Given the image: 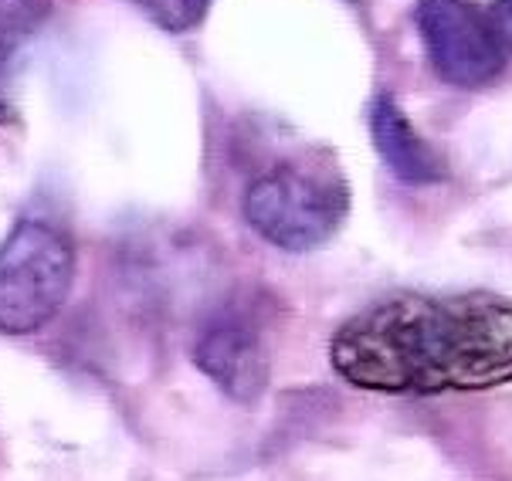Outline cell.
<instances>
[{
  "label": "cell",
  "instance_id": "7a4b0ae2",
  "mask_svg": "<svg viewBox=\"0 0 512 481\" xmlns=\"http://www.w3.org/2000/svg\"><path fill=\"white\" fill-rule=\"evenodd\" d=\"M350 214V187L329 156L279 160L245 190V221L282 251H316L340 234Z\"/></svg>",
  "mask_w": 512,
  "mask_h": 481
},
{
  "label": "cell",
  "instance_id": "8992f818",
  "mask_svg": "<svg viewBox=\"0 0 512 481\" xmlns=\"http://www.w3.org/2000/svg\"><path fill=\"white\" fill-rule=\"evenodd\" d=\"M370 139L377 146L380 160L397 180L407 187H435V183L448 180V166L438 156L435 146L424 139L407 112L397 106L394 95L380 92L370 99L367 109Z\"/></svg>",
  "mask_w": 512,
  "mask_h": 481
},
{
  "label": "cell",
  "instance_id": "9c48e42d",
  "mask_svg": "<svg viewBox=\"0 0 512 481\" xmlns=\"http://www.w3.org/2000/svg\"><path fill=\"white\" fill-rule=\"evenodd\" d=\"M485 17H489V24H492V31H496L502 51H509V55H512V0H496Z\"/></svg>",
  "mask_w": 512,
  "mask_h": 481
},
{
  "label": "cell",
  "instance_id": "6da1fadb",
  "mask_svg": "<svg viewBox=\"0 0 512 481\" xmlns=\"http://www.w3.org/2000/svg\"><path fill=\"white\" fill-rule=\"evenodd\" d=\"M329 363L350 387L397 397L512 383V299L496 292H397L333 332Z\"/></svg>",
  "mask_w": 512,
  "mask_h": 481
},
{
  "label": "cell",
  "instance_id": "5b68a950",
  "mask_svg": "<svg viewBox=\"0 0 512 481\" xmlns=\"http://www.w3.org/2000/svg\"><path fill=\"white\" fill-rule=\"evenodd\" d=\"M194 363L224 397L238 404L262 397L272 376V346L255 305L228 302L214 312L194 346Z\"/></svg>",
  "mask_w": 512,
  "mask_h": 481
},
{
  "label": "cell",
  "instance_id": "277c9868",
  "mask_svg": "<svg viewBox=\"0 0 512 481\" xmlns=\"http://www.w3.org/2000/svg\"><path fill=\"white\" fill-rule=\"evenodd\" d=\"M414 24L431 68L455 89H485L506 68L489 17L472 0H418Z\"/></svg>",
  "mask_w": 512,
  "mask_h": 481
},
{
  "label": "cell",
  "instance_id": "ba28073f",
  "mask_svg": "<svg viewBox=\"0 0 512 481\" xmlns=\"http://www.w3.org/2000/svg\"><path fill=\"white\" fill-rule=\"evenodd\" d=\"M140 11L167 31H190L204 21L211 0H133Z\"/></svg>",
  "mask_w": 512,
  "mask_h": 481
},
{
  "label": "cell",
  "instance_id": "52a82bcc",
  "mask_svg": "<svg viewBox=\"0 0 512 481\" xmlns=\"http://www.w3.org/2000/svg\"><path fill=\"white\" fill-rule=\"evenodd\" d=\"M48 14L51 0H0V116L7 112V78L17 51L34 38Z\"/></svg>",
  "mask_w": 512,
  "mask_h": 481
},
{
  "label": "cell",
  "instance_id": "3957f363",
  "mask_svg": "<svg viewBox=\"0 0 512 481\" xmlns=\"http://www.w3.org/2000/svg\"><path fill=\"white\" fill-rule=\"evenodd\" d=\"M75 282L72 241L45 221H21L0 244V332L28 336L62 312Z\"/></svg>",
  "mask_w": 512,
  "mask_h": 481
}]
</instances>
